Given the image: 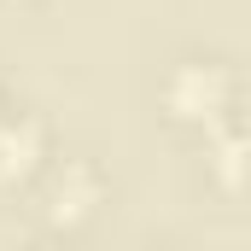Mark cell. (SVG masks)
<instances>
[{"label":"cell","mask_w":251,"mask_h":251,"mask_svg":"<svg viewBox=\"0 0 251 251\" xmlns=\"http://www.w3.org/2000/svg\"><path fill=\"white\" fill-rule=\"evenodd\" d=\"M29 152H35V128L0 134V170H6V176H12V170H29Z\"/></svg>","instance_id":"1"}]
</instances>
